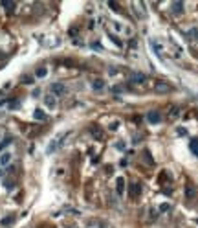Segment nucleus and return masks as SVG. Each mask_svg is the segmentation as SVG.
Wrapping results in <instances>:
<instances>
[{
  "label": "nucleus",
  "mask_w": 198,
  "mask_h": 228,
  "mask_svg": "<svg viewBox=\"0 0 198 228\" xmlns=\"http://www.w3.org/2000/svg\"><path fill=\"white\" fill-rule=\"evenodd\" d=\"M154 90H156V92H160V94H167V92H171V90H172V86H171L169 83L158 81L156 85H154Z\"/></svg>",
  "instance_id": "1"
},
{
  "label": "nucleus",
  "mask_w": 198,
  "mask_h": 228,
  "mask_svg": "<svg viewBox=\"0 0 198 228\" xmlns=\"http://www.w3.org/2000/svg\"><path fill=\"white\" fill-rule=\"evenodd\" d=\"M147 122H149V123H160V122H162V114H160L158 110H150V112L147 114Z\"/></svg>",
  "instance_id": "2"
},
{
  "label": "nucleus",
  "mask_w": 198,
  "mask_h": 228,
  "mask_svg": "<svg viewBox=\"0 0 198 228\" xmlns=\"http://www.w3.org/2000/svg\"><path fill=\"white\" fill-rule=\"evenodd\" d=\"M140 193H141V186L138 184V182H134V184H130V190H128V195H130L132 199H138V197H140Z\"/></svg>",
  "instance_id": "3"
},
{
  "label": "nucleus",
  "mask_w": 198,
  "mask_h": 228,
  "mask_svg": "<svg viewBox=\"0 0 198 228\" xmlns=\"http://www.w3.org/2000/svg\"><path fill=\"white\" fill-rule=\"evenodd\" d=\"M171 11H172V15H182L184 13V2H172L171 4Z\"/></svg>",
  "instance_id": "4"
},
{
  "label": "nucleus",
  "mask_w": 198,
  "mask_h": 228,
  "mask_svg": "<svg viewBox=\"0 0 198 228\" xmlns=\"http://www.w3.org/2000/svg\"><path fill=\"white\" fill-rule=\"evenodd\" d=\"M64 92H66V88H64V85H62V83H53V85H52V94L62 96Z\"/></svg>",
  "instance_id": "5"
},
{
  "label": "nucleus",
  "mask_w": 198,
  "mask_h": 228,
  "mask_svg": "<svg viewBox=\"0 0 198 228\" xmlns=\"http://www.w3.org/2000/svg\"><path fill=\"white\" fill-rule=\"evenodd\" d=\"M130 81L141 85V83L145 81V74H141V72H132V74H130Z\"/></svg>",
  "instance_id": "6"
},
{
  "label": "nucleus",
  "mask_w": 198,
  "mask_h": 228,
  "mask_svg": "<svg viewBox=\"0 0 198 228\" xmlns=\"http://www.w3.org/2000/svg\"><path fill=\"white\" fill-rule=\"evenodd\" d=\"M44 103H46V107H50V109H55V105H57L55 96H53V94H48L46 98H44Z\"/></svg>",
  "instance_id": "7"
},
{
  "label": "nucleus",
  "mask_w": 198,
  "mask_h": 228,
  "mask_svg": "<svg viewBox=\"0 0 198 228\" xmlns=\"http://www.w3.org/2000/svg\"><path fill=\"white\" fill-rule=\"evenodd\" d=\"M116 188H118V193H123V191H125V178H123V177H118Z\"/></svg>",
  "instance_id": "8"
},
{
  "label": "nucleus",
  "mask_w": 198,
  "mask_h": 228,
  "mask_svg": "<svg viewBox=\"0 0 198 228\" xmlns=\"http://www.w3.org/2000/svg\"><path fill=\"white\" fill-rule=\"evenodd\" d=\"M189 147H191V153H193L194 156H198V138H193L191 144H189Z\"/></svg>",
  "instance_id": "9"
},
{
  "label": "nucleus",
  "mask_w": 198,
  "mask_h": 228,
  "mask_svg": "<svg viewBox=\"0 0 198 228\" xmlns=\"http://www.w3.org/2000/svg\"><path fill=\"white\" fill-rule=\"evenodd\" d=\"M33 118H35V120H39V122H44V120H46V114H44V110L37 109V110L33 112Z\"/></svg>",
  "instance_id": "10"
},
{
  "label": "nucleus",
  "mask_w": 198,
  "mask_h": 228,
  "mask_svg": "<svg viewBox=\"0 0 198 228\" xmlns=\"http://www.w3.org/2000/svg\"><path fill=\"white\" fill-rule=\"evenodd\" d=\"M9 160H11V155H9V153H4L2 156H0V166H8Z\"/></svg>",
  "instance_id": "11"
},
{
  "label": "nucleus",
  "mask_w": 198,
  "mask_h": 228,
  "mask_svg": "<svg viewBox=\"0 0 198 228\" xmlns=\"http://www.w3.org/2000/svg\"><path fill=\"white\" fill-rule=\"evenodd\" d=\"M92 86H94V90H103V86H105V81H103V79H94Z\"/></svg>",
  "instance_id": "12"
},
{
  "label": "nucleus",
  "mask_w": 198,
  "mask_h": 228,
  "mask_svg": "<svg viewBox=\"0 0 198 228\" xmlns=\"http://www.w3.org/2000/svg\"><path fill=\"white\" fill-rule=\"evenodd\" d=\"M194 195H196L194 188H193V186H187V188H185V197H187V199H193Z\"/></svg>",
  "instance_id": "13"
},
{
  "label": "nucleus",
  "mask_w": 198,
  "mask_h": 228,
  "mask_svg": "<svg viewBox=\"0 0 198 228\" xmlns=\"http://www.w3.org/2000/svg\"><path fill=\"white\" fill-rule=\"evenodd\" d=\"M46 74H48V70H46V68H44V66L37 68V72H35V76H37V77H44Z\"/></svg>",
  "instance_id": "14"
},
{
  "label": "nucleus",
  "mask_w": 198,
  "mask_h": 228,
  "mask_svg": "<svg viewBox=\"0 0 198 228\" xmlns=\"http://www.w3.org/2000/svg\"><path fill=\"white\" fill-rule=\"evenodd\" d=\"M13 221H15V219L9 215V217H4L2 221H0V224H2V226H9V224H13Z\"/></svg>",
  "instance_id": "15"
},
{
  "label": "nucleus",
  "mask_w": 198,
  "mask_h": 228,
  "mask_svg": "<svg viewBox=\"0 0 198 228\" xmlns=\"http://www.w3.org/2000/svg\"><path fill=\"white\" fill-rule=\"evenodd\" d=\"M178 114H180V109H178V107H172V109L169 110V116H171V118H178Z\"/></svg>",
  "instance_id": "16"
},
{
  "label": "nucleus",
  "mask_w": 198,
  "mask_h": 228,
  "mask_svg": "<svg viewBox=\"0 0 198 228\" xmlns=\"http://www.w3.org/2000/svg\"><path fill=\"white\" fill-rule=\"evenodd\" d=\"M2 8L8 9V11H13L15 9V2H2Z\"/></svg>",
  "instance_id": "17"
},
{
  "label": "nucleus",
  "mask_w": 198,
  "mask_h": 228,
  "mask_svg": "<svg viewBox=\"0 0 198 228\" xmlns=\"http://www.w3.org/2000/svg\"><path fill=\"white\" fill-rule=\"evenodd\" d=\"M92 134L96 136V138H103V132H101L99 127H92Z\"/></svg>",
  "instance_id": "18"
},
{
  "label": "nucleus",
  "mask_w": 198,
  "mask_h": 228,
  "mask_svg": "<svg viewBox=\"0 0 198 228\" xmlns=\"http://www.w3.org/2000/svg\"><path fill=\"white\" fill-rule=\"evenodd\" d=\"M18 107H20L18 99H11V103H9V109H11V110H15V109H18Z\"/></svg>",
  "instance_id": "19"
},
{
  "label": "nucleus",
  "mask_w": 198,
  "mask_h": 228,
  "mask_svg": "<svg viewBox=\"0 0 198 228\" xmlns=\"http://www.w3.org/2000/svg\"><path fill=\"white\" fill-rule=\"evenodd\" d=\"M9 142H11V136H8L6 140H2V142H0V151H2V149H4V147H6V145L9 144Z\"/></svg>",
  "instance_id": "20"
},
{
  "label": "nucleus",
  "mask_w": 198,
  "mask_h": 228,
  "mask_svg": "<svg viewBox=\"0 0 198 228\" xmlns=\"http://www.w3.org/2000/svg\"><path fill=\"white\" fill-rule=\"evenodd\" d=\"M169 208H171V206H169V204H167V202H163V204H162V206H160V212H169Z\"/></svg>",
  "instance_id": "21"
},
{
  "label": "nucleus",
  "mask_w": 198,
  "mask_h": 228,
  "mask_svg": "<svg viewBox=\"0 0 198 228\" xmlns=\"http://www.w3.org/2000/svg\"><path fill=\"white\" fill-rule=\"evenodd\" d=\"M108 6L112 8V9H116V11H119V9H121V8H119V4H116V2H110Z\"/></svg>",
  "instance_id": "22"
},
{
  "label": "nucleus",
  "mask_w": 198,
  "mask_h": 228,
  "mask_svg": "<svg viewBox=\"0 0 198 228\" xmlns=\"http://www.w3.org/2000/svg\"><path fill=\"white\" fill-rule=\"evenodd\" d=\"M145 158H147V164H152V156H150L149 151H145Z\"/></svg>",
  "instance_id": "23"
},
{
  "label": "nucleus",
  "mask_w": 198,
  "mask_h": 228,
  "mask_svg": "<svg viewBox=\"0 0 198 228\" xmlns=\"http://www.w3.org/2000/svg\"><path fill=\"white\" fill-rule=\"evenodd\" d=\"M176 131H178V134H180V136H184V134L187 132V129H185V127H178Z\"/></svg>",
  "instance_id": "24"
},
{
  "label": "nucleus",
  "mask_w": 198,
  "mask_h": 228,
  "mask_svg": "<svg viewBox=\"0 0 198 228\" xmlns=\"http://www.w3.org/2000/svg\"><path fill=\"white\" fill-rule=\"evenodd\" d=\"M4 184H6V188H13L15 182H13V180H4Z\"/></svg>",
  "instance_id": "25"
},
{
  "label": "nucleus",
  "mask_w": 198,
  "mask_h": 228,
  "mask_svg": "<svg viewBox=\"0 0 198 228\" xmlns=\"http://www.w3.org/2000/svg\"><path fill=\"white\" fill-rule=\"evenodd\" d=\"M116 147H118L119 151H123V149H125V144H123V142H118V144H116Z\"/></svg>",
  "instance_id": "26"
},
{
  "label": "nucleus",
  "mask_w": 198,
  "mask_h": 228,
  "mask_svg": "<svg viewBox=\"0 0 198 228\" xmlns=\"http://www.w3.org/2000/svg\"><path fill=\"white\" fill-rule=\"evenodd\" d=\"M31 81H33V79L28 77V76H26V77H22V83H31Z\"/></svg>",
  "instance_id": "27"
},
{
  "label": "nucleus",
  "mask_w": 198,
  "mask_h": 228,
  "mask_svg": "<svg viewBox=\"0 0 198 228\" xmlns=\"http://www.w3.org/2000/svg\"><path fill=\"white\" fill-rule=\"evenodd\" d=\"M92 48H96V50H103V46H101V44H96V42L92 44Z\"/></svg>",
  "instance_id": "28"
},
{
  "label": "nucleus",
  "mask_w": 198,
  "mask_h": 228,
  "mask_svg": "<svg viewBox=\"0 0 198 228\" xmlns=\"http://www.w3.org/2000/svg\"><path fill=\"white\" fill-rule=\"evenodd\" d=\"M0 177H2V171H0Z\"/></svg>",
  "instance_id": "29"
}]
</instances>
